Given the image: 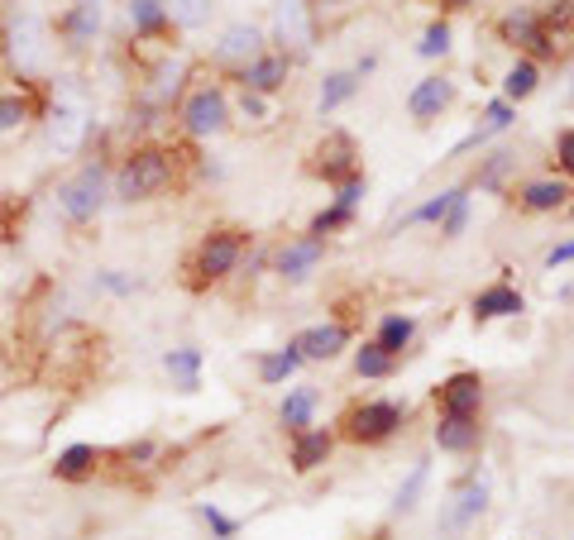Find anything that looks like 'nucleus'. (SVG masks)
Returning a JSON list of instances; mask_svg holds the SVG:
<instances>
[{"label":"nucleus","mask_w":574,"mask_h":540,"mask_svg":"<svg viewBox=\"0 0 574 540\" xmlns=\"http://www.w3.org/2000/svg\"><path fill=\"white\" fill-rule=\"evenodd\" d=\"M297 350H302V359H335L350 344V326H340V321H326V326H311L297 335Z\"/></svg>","instance_id":"2eb2a0df"},{"label":"nucleus","mask_w":574,"mask_h":540,"mask_svg":"<svg viewBox=\"0 0 574 540\" xmlns=\"http://www.w3.org/2000/svg\"><path fill=\"white\" fill-rule=\"evenodd\" d=\"M488 507V484H478V478H470V484H460V493L450 498V507L440 512V536H454L464 531L474 517H484Z\"/></svg>","instance_id":"1a4fd4ad"},{"label":"nucleus","mask_w":574,"mask_h":540,"mask_svg":"<svg viewBox=\"0 0 574 540\" xmlns=\"http://www.w3.org/2000/svg\"><path fill=\"white\" fill-rule=\"evenodd\" d=\"M311 173L321 177V183H330V187H340V183H350V177L359 173V149H354V139L345 135V129H330L326 139L311 149Z\"/></svg>","instance_id":"39448f33"},{"label":"nucleus","mask_w":574,"mask_h":540,"mask_svg":"<svg viewBox=\"0 0 574 540\" xmlns=\"http://www.w3.org/2000/svg\"><path fill=\"white\" fill-rule=\"evenodd\" d=\"M48 139H53L58 149H77V139H82V111L77 105H58L53 120H48Z\"/></svg>","instance_id":"cd10ccee"},{"label":"nucleus","mask_w":574,"mask_h":540,"mask_svg":"<svg viewBox=\"0 0 574 540\" xmlns=\"http://www.w3.org/2000/svg\"><path fill=\"white\" fill-rule=\"evenodd\" d=\"M536 81H541V72H536V63L532 58H522V63H512V72L502 77V101H526V96L536 91Z\"/></svg>","instance_id":"bb28decb"},{"label":"nucleus","mask_w":574,"mask_h":540,"mask_svg":"<svg viewBox=\"0 0 574 540\" xmlns=\"http://www.w3.org/2000/svg\"><path fill=\"white\" fill-rule=\"evenodd\" d=\"M392 364H398V359L383 354L378 344H364V350L354 354V374H359V378H388V374H392Z\"/></svg>","instance_id":"473e14b6"},{"label":"nucleus","mask_w":574,"mask_h":540,"mask_svg":"<svg viewBox=\"0 0 574 540\" xmlns=\"http://www.w3.org/2000/svg\"><path fill=\"white\" fill-rule=\"evenodd\" d=\"M450 101H454V87L446 77H422L412 87V96H407V111H412V120H436Z\"/></svg>","instance_id":"dca6fc26"},{"label":"nucleus","mask_w":574,"mask_h":540,"mask_svg":"<svg viewBox=\"0 0 574 540\" xmlns=\"http://www.w3.org/2000/svg\"><path fill=\"white\" fill-rule=\"evenodd\" d=\"M512 163H517L512 153H494V159L478 167V187H484V191H498V187H502V177L512 173Z\"/></svg>","instance_id":"4c0bfd02"},{"label":"nucleus","mask_w":574,"mask_h":540,"mask_svg":"<svg viewBox=\"0 0 574 540\" xmlns=\"http://www.w3.org/2000/svg\"><path fill=\"white\" fill-rule=\"evenodd\" d=\"M24 115H29V105L20 96H0V129H15Z\"/></svg>","instance_id":"ea45409f"},{"label":"nucleus","mask_w":574,"mask_h":540,"mask_svg":"<svg viewBox=\"0 0 574 540\" xmlns=\"http://www.w3.org/2000/svg\"><path fill=\"white\" fill-rule=\"evenodd\" d=\"M173 183V153L163 149H135L115 173V197L120 201H149Z\"/></svg>","instance_id":"f257e3e1"},{"label":"nucleus","mask_w":574,"mask_h":540,"mask_svg":"<svg viewBox=\"0 0 574 540\" xmlns=\"http://www.w3.org/2000/svg\"><path fill=\"white\" fill-rule=\"evenodd\" d=\"M287 72H292V63H287V53H259L254 63L239 67V87H245L249 96H263V91H278L287 81Z\"/></svg>","instance_id":"9b49d317"},{"label":"nucleus","mask_w":574,"mask_h":540,"mask_svg":"<svg viewBox=\"0 0 574 540\" xmlns=\"http://www.w3.org/2000/svg\"><path fill=\"white\" fill-rule=\"evenodd\" d=\"M330 450H335L330 430H297V436H292V469L297 474L321 469V464L330 460Z\"/></svg>","instance_id":"f3484780"},{"label":"nucleus","mask_w":574,"mask_h":540,"mask_svg":"<svg viewBox=\"0 0 574 540\" xmlns=\"http://www.w3.org/2000/svg\"><path fill=\"white\" fill-rule=\"evenodd\" d=\"M163 368L173 374V382L183 392H197L201 388V354L197 350H173V354H163Z\"/></svg>","instance_id":"5701e85b"},{"label":"nucleus","mask_w":574,"mask_h":540,"mask_svg":"<svg viewBox=\"0 0 574 540\" xmlns=\"http://www.w3.org/2000/svg\"><path fill=\"white\" fill-rule=\"evenodd\" d=\"M426 478H430V464H412L407 484L398 488V498H392V512H412L416 498H422V488H426Z\"/></svg>","instance_id":"f704fd0d"},{"label":"nucleus","mask_w":574,"mask_h":540,"mask_svg":"<svg viewBox=\"0 0 574 540\" xmlns=\"http://www.w3.org/2000/svg\"><path fill=\"white\" fill-rule=\"evenodd\" d=\"M225 120H230V105H225V91L201 87V91H191V96H187V105H183V125H187V135H197V139L221 135V129H225Z\"/></svg>","instance_id":"0eeeda50"},{"label":"nucleus","mask_w":574,"mask_h":540,"mask_svg":"<svg viewBox=\"0 0 574 540\" xmlns=\"http://www.w3.org/2000/svg\"><path fill=\"white\" fill-rule=\"evenodd\" d=\"M436 406H440V416H478V406H484V378L470 374V368L450 374L436 388Z\"/></svg>","instance_id":"6e6552de"},{"label":"nucleus","mask_w":574,"mask_h":540,"mask_svg":"<svg viewBox=\"0 0 574 540\" xmlns=\"http://www.w3.org/2000/svg\"><path fill=\"white\" fill-rule=\"evenodd\" d=\"M464 187H446V191H436V197L430 201H422V206L416 211H407L402 215V225H440L450 215V206H454V197H460Z\"/></svg>","instance_id":"393cba45"},{"label":"nucleus","mask_w":574,"mask_h":540,"mask_svg":"<svg viewBox=\"0 0 574 540\" xmlns=\"http://www.w3.org/2000/svg\"><path fill=\"white\" fill-rule=\"evenodd\" d=\"M96 469V450L91 445H72L58 454V478H87Z\"/></svg>","instance_id":"72a5a7b5"},{"label":"nucleus","mask_w":574,"mask_h":540,"mask_svg":"<svg viewBox=\"0 0 574 540\" xmlns=\"http://www.w3.org/2000/svg\"><path fill=\"white\" fill-rule=\"evenodd\" d=\"M311 416H316V388H292L283 398V406H278V422L292 430H311Z\"/></svg>","instance_id":"aec40b11"},{"label":"nucleus","mask_w":574,"mask_h":540,"mask_svg":"<svg viewBox=\"0 0 574 540\" xmlns=\"http://www.w3.org/2000/svg\"><path fill=\"white\" fill-rule=\"evenodd\" d=\"M321 259H326V239L307 235V239H292V244H283V249H278V259H273V268H278L287 282H302Z\"/></svg>","instance_id":"9d476101"},{"label":"nucleus","mask_w":574,"mask_h":540,"mask_svg":"<svg viewBox=\"0 0 574 540\" xmlns=\"http://www.w3.org/2000/svg\"><path fill=\"white\" fill-rule=\"evenodd\" d=\"M440 5H450V10H464V5H474V0H440Z\"/></svg>","instance_id":"37998d69"},{"label":"nucleus","mask_w":574,"mask_h":540,"mask_svg":"<svg viewBox=\"0 0 574 540\" xmlns=\"http://www.w3.org/2000/svg\"><path fill=\"white\" fill-rule=\"evenodd\" d=\"M416 53H422V58H446L450 53V24L446 20L430 24V29L422 34V43H416Z\"/></svg>","instance_id":"c9c22d12"},{"label":"nucleus","mask_w":574,"mask_h":540,"mask_svg":"<svg viewBox=\"0 0 574 540\" xmlns=\"http://www.w3.org/2000/svg\"><path fill=\"white\" fill-rule=\"evenodd\" d=\"M570 259H574V239H570V244H556V249L546 254L550 268H560V263H570Z\"/></svg>","instance_id":"79ce46f5"},{"label":"nucleus","mask_w":574,"mask_h":540,"mask_svg":"<svg viewBox=\"0 0 574 540\" xmlns=\"http://www.w3.org/2000/svg\"><path fill=\"white\" fill-rule=\"evenodd\" d=\"M556 163H560V173L574 177V129H560V139H556Z\"/></svg>","instance_id":"a19ab883"},{"label":"nucleus","mask_w":574,"mask_h":540,"mask_svg":"<svg viewBox=\"0 0 574 540\" xmlns=\"http://www.w3.org/2000/svg\"><path fill=\"white\" fill-rule=\"evenodd\" d=\"M502 39L512 48H532L536 39V10H512L508 20H502Z\"/></svg>","instance_id":"2f4dec72"},{"label":"nucleus","mask_w":574,"mask_h":540,"mask_svg":"<svg viewBox=\"0 0 574 540\" xmlns=\"http://www.w3.org/2000/svg\"><path fill=\"white\" fill-rule=\"evenodd\" d=\"M129 24H135V34H163L173 20H167L163 0H129Z\"/></svg>","instance_id":"c756f323"},{"label":"nucleus","mask_w":574,"mask_h":540,"mask_svg":"<svg viewBox=\"0 0 574 540\" xmlns=\"http://www.w3.org/2000/svg\"><path fill=\"white\" fill-rule=\"evenodd\" d=\"M197 512H201V522L211 526V536H215V540H235V536H239V522H235V517H225V512L215 507V502H201Z\"/></svg>","instance_id":"e433bc0d"},{"label":"nucleus","mask_w":574,"mask_h":540,"mask_svg":"<svg viewBox=\"0 0 574 540\" xmlns=\"http://www.w3.org/2000/svg\"><path fill=\"white\" fill-rule=\"evenodd\" d=\"M101 206H105V167L101 163H87L72 183L58 187V211H63L67 221H91Z\"/></svg>","instance_id":"20e7f679"},{"label":"nucleus","mask_w":574,"mask_h":540,"mask_svg":"<svg viewBox=\"0 0 574 540\" xmlns=\"http://www.w3.org/2000/svg\"><path fill=\"white\" fill-rule=\"evenodd\" d=\"M167 20L183 24V29H201L211 20V0H163Z\"/></svg>","instance_id":"7c9ffc66"},{"label":"nucleus","mask_w":574,"mask_h":540,"mask_svg":"<svg viewBox=\"0 0 574 540\" xmlns=\"http://www.w3.org/2000/svg\"><path fill=\"white\" fill-rule=\"evenodd\" d=\"M512 120H517V105H512V101H494V105H488V111H484V125H478L474 135L460 143V149H474V143H484V139L502 135V129H508Z\"/></svg>","instance_id":"b1692460"},{"label":"nucleus","mask_w":574,"mask_h":540,"mask_svg":"<svg viewBox=\"0 0 574 540\" xmlns=\"http://www.w3.org/2000/svg\"><path fill=\"white\" fill-rule=\"evenodd\" d=\"M402 402H388V398H374V402H359L345 412V440H354V445H383V440L398 436L402 426Z\"/></svg>","instance_id":"f03ea898"},{"label":"nucleus","mask_w":574,"mask_h":540,"mask_svg":"<svg viewBox=\"0 0 574 540\" xmlns=\"http://www.w3.org/2000/svg\"><path fill=\"white\" fill-rule=\"evenodd\" d=\"M297 368H302V350H297V344H287V350H273V354L259 359V378L263 382H283V378H292Z\"/></svg>","instance_id":"c85d7f7f"},{"label":"nucleus","mask_w":574,"mask_h":540,"mask_svg":"<svg viewBox=\"0 0 574 540\" xmlns=\"http://www.w3.org/2000/svg\"><path fill=\"white\" fill-rule=\"evenodd\" d=\"M259 53H263V34L254 24H230V29L221 34V43H215V63H225V67H245V63H254Z\"/></svg>","instance_id":"f8f14e48"},{"label":"nucleus","mask_w":574,"mask_h":540,"mask_svg":"<svg viewBox=\"0 0 574 540\" xmlns=\"http://www.w3.org/2000/svg\"><path fill=\"white\" fill-rule=\"evenodd\" d=\"M354 91H359V72H330V77L321 81V115L340 111Z\"/></svg>","instance_id":"a878e982"},{"label":"nucleus","mask_w":574,"mask_h":540,"mask_svg":"<svg viewBox=\"0 0 574 540\" xmlns=\"http://www.w3.org/2000/svg\"><path fill=\"white\" fill-rule=\"evenodd\" d=\"M239 254H245V230H211L191 254V287L221 282L225 273H235Z\"/></svg>","instance_id":"7ed1b4c3"},{"label":"nucleus","mask_w":574,"mask_h":540,"mask_svg":"<svg viewBox=\"0 0 574 540\" xmlns=\"http://www.w3.org/2000/svg\"><path fill=\"white\" fill-rule=\"evenodd\" d=\"M565 197H570V187L565 183H550V177H541V183H526L517 191V201H522V211H560L565 206Z\"/></svg>","instance_id":"412c9836"},{"label":"nucleus","mask_w":574,"mask_h":540,"mask_svg":"<svg viewBox=\"0 0 574 540\" xmlns=\"http://www.w3.org/2000/svg\"><path fill=\"white\" fill-rule=\"evenodd\" d=\"M412 335H416V321L412 316H383L378 321V350L383 354H392V359H398L402 350H407V344H412Z\"/></svg>","instance_id":"4be33fe9"},{"label":"nucleus","mask_w":574,"mask_h":540,"mask_svg":"<svg viewBox=\"0 0 574 540\" xmlns=\"http://www.w3.org/2000/svg\"><path fill=\"white\" fill-rule=\"evenodd\" d=\"M96 34H101V0H77L63 15V39L72 48H87Z\"/></svg>","instance_id":"a211bd4d"},{"label":"nucleus","mask_w":574,"mask_h":540,"mask_svg":"<svg viewBox=\"0 0 574 540\" xmlns=\"http://www.w3.org/2000/svg\"><path fill=\"white\" fill-rule=\"evenodd\" d=\"M570 101H574V77H570Z\"/></svg>","instance_id":"a18cd8bd"},{"label":"nucleus","mask_w":574,"mask_h":540,"mask_svg":"<svg viewBox=\"0 0 574 540\" xmlns=\"http://www.w3.org/2000/svg\"><path fill=\"white\" fill-rule=\"evenodd\" d=\"M278 39L287 48H307L316 39V24H311V0H278Z\"/></svg>","instance_id":"4468645a"},{"label":"nucleus","mask_w":574,"mask_h":540,"mask_svg":"<svg viewBox=\"0 0 574 540\" xmlns=\"http://www.w3.org/2000/svg\"><path fill=\"white\" fill-rule=\"evenodd\" d=\"M436 445L446 454H464L478 445V416H440L436 422Z\"/></svg>","instance_id":"6ab92c4d"},{"label":"nucleus","mask_w":574,"mask_h":540,"mask_svg":"<svg viewBox=\"0 0 574 540\" xmlns=\"http://www.w3.org/2000/svg\"><path fill=\"white\" fill-rule=\"evenodd\" d=\"M464 225H470V191H460V197H454L450 215L440 221V235H446V239H460V235H464Z\"/></svg>","instance_id":"58836bf2"},{"label":"nucleus","mask_w":574,"mask_h":540,"mask_svg":"<svg viewBox=\"0 0 574 540\" xmlns=\"http://www.w3.org/2000/svg\"><path fill=\"white\" fill-rule=\"evenodd\" d=\"M474 311V321L484 326V321H502V316H522L526 302H522V292L512 282H494V287H484V292L470 302Z\"/></svg>","instance_id":"ddd939ff"},{"label":"nucleus","mask_w":574,"mask_h":540,"mask_svg":"<svg viewBox=\"0 0 574 540\" xmlns=\"http://www.w3.org/2000/svg\"><path fill=\"white\" fill-rule=\"evenodd\" d=\"M5 39H10V58H15L20 72H39L48 63V29L39 15H15Z\"/></svg>","instance_id":"423d86ee"},{"label":"nucleus","mask_w":574,"mask_h":540,"mask_svg":"<svg viewBox=\"0 0 574 540\" xmlns=\"http://www.w3.org/2000/svg\"><path fill=\"white\" fill-rule=\"evenodd\" d=\"M311 5H335V0H311Z\"/></svg>","instance_id":"c03bdc74"}]
</instances>
